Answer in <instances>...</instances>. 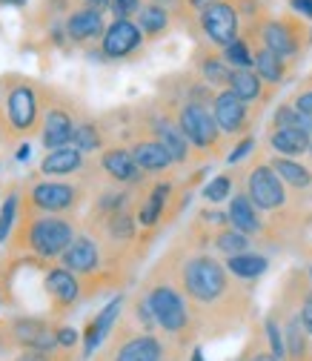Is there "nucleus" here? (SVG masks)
<instances>
[{
  "label": "nucleus",
  "instance_id": "f257e3e1",
  "mask_svg": "<svg viewBox=\"0 0 312 361\" xmlns=\"http://www.w3.org/2000/svg\"><path fill=\"white\" fill-rule=\"evenodd\" d=\"M181 287L198 307H212L230 293V269L212 255H192L181 267Z\"/></svg>",
  "mask_w": 312,
  "mask_h": 361
},
{
  "label": "nucleus",
  "instance_id": "f03ea898",
  "mask_svg": "<svg viewBox=\"0 0 312 361\" xmlns=\"http://www.w3.org/2000/svg\"><path fill=\"white\" fill-rule=\"evenodd\" d=\"M75 241V227L61 215H35L23 221V244L37 258H61Z\"/></svg>",
  "mask_w": 312,
  "mask_h": 361
},
{
  "label": "nucleus",
  "instance_id": "7ed1b4c3",
  "mask_svg": "<svg viewBox=\"0 0 312 361\" xmlns=\"http://www.w3.org/2000/svg\"><path fill=\"white\" fill-rule=\"evenodd\" d=\"M241 12L235 9L232 0H212L206 4L201 12H198V26H201V35L212 43L218 49H227L232 40L241 37Z\"/></svg>",
  "mask_w": 312,
  "mask_h": 361
},
{
  "label": "nucleus",
  "instance_id": "20e7f679",
  "mask_svg": "<svg viewBox=\"0 0 312 361\" xmlns=\"http://www.w3.org/2000/svg\"><path fill=\"white\" fill-rule=\"evenodd\" d=\"M255 35H258L261 47L278 52L287 61L295 58L304 49V43H312L309 40V29L298 18H266L255 29Z\"/></svg>",
  "mask_w": 312,
  "mask_h": 361
},
{
  "label": "nucleus",
  "instance_id": "39448f33",
  "mask_svg": "<svg viewBox=\"0 0 312 361\" xmlns=\"http://www.w3.org/2000/svg\"><path fill=\"white\" fill-rule=\"evenodd\" d=\"M177 126L187 135V141L192 144V149H201V152H212L218 149L220 144V126L212 115V106H204V104H195V101H184L177 106V115H175Z\"/></svg>",
  "mask_w": 312,
  "mask_h": 361
},
{
  "label": "nucleus",
  "instance_id": "423d86ee",
  "mask_svg": "<svg viewBox=\"0 0 312 361\" xmlns=\"http://www.w3.org/2000/svg\"><path fill=\"white\" fill-rule=\"evenodd\" d=\"M6 123L15 135H29L40 123V101L37 89L29 80L15 78L6 86Z\"/></svg>",
  "mask_w": 312,
  "mask_h": 361
},
{
  "label": "nucleus",
  "instance_id": "0eeeda50",
  "mask_svg": "<svg viewBox=\"0 0 312 361\" xmlns=\"http://www.w3.org/2000/svg\"><path fill=\"white\" fill-rule=\"evenodd\" d=\"M149 307H152V315H155V322L163 333L169 336H181L189 330V310H187V301L184 295L177 293L172 284H158L149 290L146 295Z\"/></svg>",
  "mask_w": 312,
  "mask_h": 361
},
{
  "label": "nucleus",
  "instance_id": "6e6552de",
  "mask_svg": "<svg viewBox=\"0 0 312 361\" xmlns=\"http://www.w3.org/2000/svg\"><path fill=\"white\" fill-rule=\"evenodd\" d=\"M244 192L249 195V201L261 212H275L287 204V184L273 169V164H255L247 175V190Z\"/></svg>",
  "mask_w": 312,
  "mask_h": 361
},
{
  "label": "nucleus",
  "instance_id": "1a4fd4ad",
  "mask_svg": "<svg viewBox=\"0 0 312 361\" xmlns=\"http://www.w3.org/2000/svg\"><path fill=\"white\" fill-rule=\"evenodd\" d=\"M144 40H146V35L138 26V20H132V18H115L106 26L104 37H101V52L109 61H126V58H132L135 52H141Z\"/></svg>",
  "mask_w": 312,
  "mask_h": 361
},
{
  "label": "nucleus",
  "instance_id": "9d476101",
  "mask_svg": "<svg viewBox=\"0 0 312 361\" xmlns=\"http://www.w3.org/2000/svg\"><path fill=\"white\" fill-rule=\"evenodd\" d=\"M29 204L35 212L43 215H61L80 204V187L61 184V180H40L29 190Z\"/></svg>",
  "mask_w": 312,
  "mask_h": 361
},
{
  "label": "nucleus",
  "instance_id": "9b49d317",
  "mask_svg": "<svg viewBox=\"0 0 312 361\" xmlns=\"http://www.w3.org/2000/svg\"><path fill=\"white\" fill-rule=\"evenodd\" d=\"M212 115L227 135H241L249 126V104H244L232 89H220L212 101Z\"/></svg>",
  "mask_w": 312,
  "mask_h": 361
},
{
  "label": "nucleus",
  "instance_id": "f8f14e48",
  "mask_svg": "<svg viewBox=\"0 0 312 361\" xmlns=\"http://www.w3.org/2000/svg\"><path fill=\"white\" fill-rule=\"evenodd\" d=\"M101 166L104 172L118 180V184H126V187H138L144 180V169L138 166V161L132 158V149H123V147H112V149H104L101 155Z\"/></svg>",
  "mask_w": 312,
  "mask_h": 361
},
{
  "label": "nucleus",
  "instance_id": "ddd939ff",
  "mask_svg": "<svg viewBox=\"0 0 312 361\" xmlns=\"http://www.w3.org/2000/svg\"><path fill=\"white\" fill-rule=\"evenodd\" d=\"M72 132H75V118L66 106H49L43 112V123H40V141L46 149H58L72 144Z\"/></svg>",
  "mask_w": 312,
  "mask_h": 361
},
{
  "label": "nucleus",
  "instance_id": "4468645a",
  "mask_svg": "<svg viewBox=\"0 0 312 361\" xmlns=\"http://www.w3.org/2000/svg\"><path fill=\"white\" fill-rule=\"evenodd\" d=\"M43 290L49 293L55 310H69L77 298H80V284H77V276L72 269H66L63 264L61 267H52L46 279H43Z\"/></svg>",
  "mask_w": 312,
  "mask_h": 361
},
{
  "label": "nucleus",
  "instance_id": "2eb2a0df",
  "mask_svg": "<svg viewBox=\"0 0 312 361\" xmlns=\"http://www.w3.org/2000/svg\"><path fill=\"white\" fill-rule=\"evenodd\" d=\"M61 264L66 269H72V273H77V276H89V273H95L98 264H101V250L92 238L75 235V241L61 255Z\"/></svg>",
  "mask_w": 312,
  "mask_h": 361
},
{
  "label": "nucleus",
  "instance_id": "dca6fc26",
  "mask_svg": "<svg viewBox=\"0 0 312 361\" xmlns=\"http://www.w3.org/2000/svg\"><path fill=\"white\" fill-rule=\"evenodd\" d=\"M63 29H66L69 40H75V43H89V40L104 37L106 23H104V15H101V12L83 9V6H80V9H75V12L66 18Z\"/></svg>",
  "mask_w": 312,
  "mask_h": 361
},
{
  "label": "nucleus",
  "instance_id": "f3484780",
  "mask_svg": "<svg viewBox=\"0 0 312 361\" xmlns=\"http://www.w3.org/2000/svg\"><path fill=\"white\" fill-rule=\"evenodd\" d=\"M152 132H155V138L166 147V152L172 155V161H175V164H187L192 144L187 141V135L181 132L177 121H169L166 115H158V118L152 121Z\"/></svg>",
  "mask_w": 312,
  "mask_h": 361
},
{
  "label": "nucleus",
  "instance_id": "a211bd4d",
  "mask_svg": "<svg viewBox=\"0 0 312 361\" xmlns=\"http://www.w3.org/2000/svg\"><path fill=\"white\" fill-rule=\"evenodd\" d=\"M227 215H230V227L241 230L244 235H261L263 224H261V209L249 201L247 192H235L230 198V207H227Z\"/></svg>",
  "mask_w": 312,
  "mask_h": 361
},
{
  "label": "nucleus",
  "instance_id": "6ab92c4d",
  "mask_svg": "<svg viewBox=\"0 0 312 361\" xmlns=\"http://www.w3.org/2000/svg\"><path fill=\"white\" fill-rule=\"evenodd\" d=\"M115 361H163V344L152 333L132 336L115 350Z\"/></svg>",
  "mask_w": 312,
  "mask_h": 361
},
{
  "label": "nucleus",
  "instance_id": "aec40b11",
  "mask_svg": "<svg viewBox=\"0 0 312 361\" xmlns=\"http://www.w3.org/2000/svg\"><path fill=\"white\" fill-rule=\"evenodd\" d=\"M195 66H198V75L201 80H206L212 89L220 86L227 89L230 86V78H232V66L227 63L224 55H218L215 49H198V58H195Z\"/></svg>",
  "mask_w": 312,
  "mask_h": 361
},
{
  "label": "nucleus",
  "instance_id": "412c9836",
  "mask_svg": "<svg viewBox=\"0 0 312 361\" xmlns=\"http://www.w3.org/2000/svg\"><path fill=\"white\" fill-rule=\"evenodd\" d=\"M83 152L75 147V144H66V147H58V149H49L46 158L40 161V172L43 175H75L83 169Z\"/></svg>",
  "mask_w": 312,
  "mask_h": 361
},
{
  "label": "nucleus",
  "instance_id": "4be33fe9",
  "mask_svg": "<svg viewBox=\"0 0 312 361\" xmlns=\"http://www.w3.org/2000/svg\"><path fill=\"white\" fill-rule=\"evenodd\" d=\"M132 158L138 161V166L144 172H163L169 169L175 161L172 155L166 152V147L158 141V138H146V141H135L132 144Z\"/></svg>",
  "mask_w": 312,
  "mask_h": 361
},
{
  "label": "nucleus",
  "instance_id": "5701e85b",
  "mask_svg": "<svg viewBox=\"0 0 312 361\" xmlns=\"http://www.w3.org/2000/svg\"><path fill=\"white\" fill-rule=\"evenodd\" d=\"M270 147L275 149V155H287V158H298L306 155L312 147V135L301 132V129H289V126H275L270 135Z\"/></svg>",
  "mask_w": 312,
  "mask_h": 361
},
{
  "label": "nucleus",
  "instance_id": "b1692460",
  "mask_svg": "<svg viewBox=\"0 0 312 361\" xmlns=\"http://www.w3.org/2000/svg\"><path fill=\"white\" fill-rule=\"evenodd\" d=\"M252 69L261 75L263 83H270V86H278L284 78H287V58H281L278 52L273 49H266L258 43V49H255V61H252Z\"/></svg>",
  "mask_w": 312,
  "mask_h": 361
},
{
  "label": "nucleus",
  "instance_id": "393cba45",
  "mask_svg": "<svg viewBox=\"0 0 312 361\" xmlns=\"http://www.w3.org/2000/svg\"><path fill=\"white\" fill-rule=\"evenodd\" d=\"M232 92L244 101V104H261L263 101V80L255 69H232V78H230V86Z\"/></svg>",
  "mask_w": 312,
  "mask_h": 361
},
{
  "label": "nucleus",
  "instance_id": "a878e982",
  "mask_svg": "<svg viewBox=\"0 0 312 361\" xmlns=\"http://www.w3.org/2000/svg\"><path fill=\"white\" fill-rule=\"evenodd\" d=\"M138 26L144 29L146 37H161L169 26H172V12L163 4H155V0H146L144 9L138 12Z\"/></svg>",
  "mask_w": 312,
  "mask_h": 361
},
{
  "label": "nucleus",
  "instance_id": "bb28decb",
  "mask_svg": "<svg viewBox=\"0 0 312 361\" xmlns=\"http://www.w3.org/2000/svg\"><path fill=\"white\" fill-rule=\"evenodd\" d=\"M270 164H273V169L281 175V180L289 190H309L312 187V172L301 161H292L287 155H275Z\"/></svg>",
  "mask_w": 312,
  "mask_h": 361
},
{
  "label": "nucleus",
  "instance_id": "cd10ccee",
  "mask_svg": "<svg viewBox=\"0 0 312 361\" xmlns=\"http://www.w3.org/2000/svg\"><path fill=\"white\" fill-rule=\"evenodd\" d=\"M266 267H270V261H266L263 255L258 252H241V255H232L227 258V269L230 276L241 279V281H255L266 273Z\"/></svg>",
  "mask_w": 312,
  "mask_h": 361
},
{
  "label": "nucleus",
  "instance_id": "c85d7f7f",
  "mask_svg": "<svg viewBox=\"0 0 312 361\" xmlns=\"http://www.w3.org/2000/svg\"><path fill=\"white\" fill-rule=\"evenodd\" d=\"M172 195V184L169 180H161V184L152 187V192L146 195V201L141 204V212H138V221L144 224V227H155L158 218L163 215V207Z\"/></svg>",
  "mask_w": 312,
  "mask_h": 361
},
{
  "label": "nucleus",
  "instance_id": "c756f323",
  "mask_svg": "<svg viewBox=\"0 0 312 361\" xmlns=\"http://www.w3.org/2000/svg\"><path fill=\"white\" fill-rule=\"evenodd\" d=\"M212 247H215L220 255L232 258V255L249 252V235H244V233L235 230V227H220V230L215 233V238H212Z\"/></svg>",
  "mask_w": 312,
  "mask_h": 361
},
{
  "label": "nucleus",
  "instance_id": "7c9ffc66",
  "mask_svg": "<svg viewBox=\"0 0 312 361\" xmlns=\"http://www.w3.org/2000/svg\"><path fill=\"white\" fill-rule=\"evenodd\" d=\"M306 336H309V333L304 330L301 319H298V315H292V319L287 322V330H284V338H287V355H289V361H301V358L306 355V350H309Z\"/></svg>",
  "mask_w": 312,
  "mask_h": 361
},
{
  "label": "nucleus",
  "instance_id": "2f4dec72",
  "mask_svg": "<svg viewBox=\"0 0 312 361\" xmlns=\"http://www.w3.org/2000/svg\"><path fill=\"white\" fill-rule=\"evenodd\" d=\"M72 144H75L80 152H95V149H101V144H104V138H101V129H98L95 123H89V121L75 123Z\"/></svg>",
  "mask_w": 312,
  "mask_h": 361
},
{
  "label": "nucleus",
  "instance_id": "473e14b6",
  "mask_svg": "<svg viewBox=\"0 0 312 361\" xmlns=\"http://www.w3.org/2000/svg\"><path fill=\"white\" fill-rule=\"evenodd\" d=\"M273 123H275V126L301 129V132L312 135V115H306V112L295 109L292 104H284V106H278V112H275V121H273Z\"/></svg>",
  "mask_w": 312,
  "mask_h": 361
},
{
  "label": "nucleus",
  "instance_id": "72a5a7b5",
  "mask_svg": "<svg viewBox=\"0 0 312 361\" xmlns=\"http://www.w3.org/2000/svg\"><path fill=\"white\" fill-rule=\"evenodd\" d=\"M224 58H227V63H230L232 69H252L255 52H252V47H249L247 37H238V40H232L230 47L224 49Z\"/></svg>",
  "mask_w": 312,
  "mask_h": 361
},
{
  "label": "nucleus",
  "instance_id": "f704fd0d",
  "mask_svg": "<svg viewBox=\"0 0 312 361\" xmlns=\"http://www.w3.org/2000/svg\"><path fill=\"white\" fill-rule=\"evenodd\" d=\"M106 230H109V238L115 241H129L135 235V221L126 209H118V212H109V221H106Z\"/></svg>",
  "mask_w": 312,
  "mask_h": 361
},
{
  "label": "nucleus",
  "instance_id": "c9c22d12",
  "mask_svg": "<svg viewBox=\"0 0 312 361\" xmlns=\"http://www.w3.org/2000/svg\"><path fill=\"white\" fill-rule=\"evenodd\" d=\"M230 192H232V178H230V175H218V178H212L209 184L204 187V198H206L209 204L227 201Z\"/></svg>",
  "mask_w": 312,
  "mask_h": 361
},
{
  "label": "nucleus",
  "instance_id": "e433bc0d",
  "mask_svg": "<svg viewBox=\"0 0 312 361\" xmlns=\"http://www.w3.org/2000/svg\"><path fill=\"white\" fill-rule=\"evenodd\" d=\"M120 310H123V295H118V298H112L98 315H95V324H98V330H101V336H106L109 330H112V324L118 322V315H120Z\"/></svg>",
  "mask_w": 312,
  "mask_h": 361
},
{
  "label": "nucleus",
  "instance_id": "4c0bfd02",
  "mask_svg": "<svg viewBox=\"0 0 312 361\" xmlns=\"http://www.w3.org/2000/svg\"><path fill=\"white\" fill-rule=\"evenodd\" d=\"M15 212H18V192L4 198V207H0V241H6L12 235V224H15Z\"/></svg>",
  "mask_w": 312,
  "mask_h": 361
},
{
  "label": "nucleus",
  "instance_id": "58836bf2",
  "mask_svg": "<svg viewBox=\"0 0 312 361\" xmlns=\"http://www.w3.org/2000/svg\"><path fill=\"white\" fill-rule=\"evenodd\" d=\"M266 338H270V353L275 358H284L287 355V338H284V333H281V327H278L275 319H266Z\"/></svg>",
  "mask_w": 312,
  "mask_h": 361
},
{
  "label": "nucleus",
  "instance_id": "ea45409f",
  "mask_svg": "<svg viewBox=\"0 0 312 361\" xmlns=\"http://www.w3.org/2000/svg\"><path fill=\"white\" fill-rule=\"evenodd\" d=\"M298 319L304 324V330L312 336V290L306 287L304 295H301V307H298Z\"/></svg>",
  "mask_w": 312,
  "mask_h": 361
},
{
  "label": "nucleus",
  "instance_id": "a19ab883",
  "mask_svg": "<svg viewBox=\"0 0 312 361\" xmlns=\"http://www.w3.org/2000/svg\"><path fill=\"white\" fill-rule=\"evenodd\" d=\"M144 9V0H112V12L115 18H132Z\"/></svg>",
  "mask_w": 312,
  "mask_h": 361
},
{
  "label": "nucleus",
  "instance_id": "79ce46f5",
  "mask_svg": "<svg viewBox=\"0 0 312 361\" xmlns=\"http://www.w3.org/2000/svg\"><path fill=\"white\" fill-rule=\"evenodd\" d=\"M104 341V336H101V330H98V324H95V319L86 324V338H83V355H92V350L98 347Z\"/></svg>",
  "mask_w": 312,
  "mask_h": 361
},
{
  "label": "nucleus",
  "instance_id": "37998d69",
  "mask_svg": "<svg viewBox=\"0 0 312 361\" xmlns=\"http://www.w3.org/2000/svg\"><path fill=\"white\" fill-rule=\"evenodd\" d=\"M292 106L301 109V112H306V115H312V86L298 89V92L292 95Z\"/></svg>",
  "mask_w": 312,
  "mask_h": 361
},
{
  "label": "nucleus",
  "instance_id": "c03bdc74",
  "mask_svg": "<svg viewBox=\"0 0 312 361\" xmlns=\"http://www.w3.org/2000/svg\"><path fill=\"white\" fill-rule=\"evenodd\" d=\"M252 147H255V138H252V135H247V138H241V144L230 152V158H227V161H230V164H241V161L252 152Z\"/></svg>",
  "mask_w": 312,
  "mask_h": 361
},
{
  "label": "nucleus",
  "instance_id": "a18cd8bd",
  "mask_svg": "<svg viewBox=\"0 0 312 361\" xmlns=\"http://www.w3.org/2000/svg\"><path fill=\"white\" fill-rule=\"evenodd\" d=\"M55 341H58V347H63V350H75L77 333H75L72 327H61V330H55Z\"/></svg>",
  "mask_w": 312,
  "mask_h": 361
},
{
  "label": "nucleus",
  "instance_id": "49530a36",
  "mask_svg": "<svg viewBox=\"0 0 312 361\" xmlns=\"http://www.w3.org/2000/svg\"><path fill=\"white\" fill-rule=\"evenodd\" d=\"M15 361H61L52 350H26V353H20Z\"/></svg>",
  "mask_w": 312,
  "mask_h": 361
},
{
  "label": "nucleus",
  "instance_id": "de8ad7c7",
  "mask_svg": "<svg viewBox=\"0 0 312 361\" xmlns=\"http://www.w3.org/2000/svg\"><path fill=\"white\" fill-rule=\"evenodd\" d=\"M289 9L306 20H312V0H289Z\"/></svg>",
  "mask_w": 312,
  "mask_h": 361
},
{
  "label": "nucleus",
  "instance_id": "09e8293b",
  "mask_svg": "<svg viewBox=\"0 0 312 361\" xmlns=\"http://www.w3.org/2000/svg\"><path fill=\"white\" fill-rule=\"evenodd\" d=\"M80 6L83 9H95V12H106V9H112V0H80Z\"/></svg>",
  "mask_w": 312,
  "mask_h": 361
},
{
  "label": "nucleus",
  "instance_id": "8fccbe9b",
  "mask_svg": "<svg viewBox=\"0 0 312 361\" xmlns=\"http://www.w3.org/2000/svg\"><path fill=\"white\" fill-rule=\"evenodd\" d=\"M241 361H278L273 353H263V350H255V353H249V355H244Z\"/></svg>",
  "mask_w": 312,
  "mask_h": 361
},
{
  "label": "nucleus",
  "instance_id": "3c124183",
  "mask_svg": "<svg viewBox=\"0 0 312 361\" xmlns=\"http://www.w3.org/2000/svg\"><path fill=\"white\" fill-rule=\"evenodd\" d=\"M187 4V9H192V12H201L206 4H212V0H184Z\"/></svg>",
  "mask_w": 312,
  "mask_h": 361
},
{
  "label": "nucleus",
  "instance_id": "603ef678",
  "mask_svg": "<svg viewBox=\"0 0 312 361\" xmlns=\"http://www.w3.org/2000/svg\"><path fill=\"white\" fill-rule=\"evenodd\" d=\"M29 152H32V149H29V144H23V147H18V155H15V158H18V161H26V158H29Z\"/></svg>",
  "mask_w": 312,
  "mask_h": 361
},
{
  "label": "nucleus",
  "instance_id": "864d4df0",
  "mask_svg": "<svg viewBox=\"0 0 312 361\" xmlns=\"http://www.w3.org/2000/svg\"><path fill=\"white\" fill-rule=\"evenodd\" d=\"M0 4H9V6H23L26 0H0Z\"/></svg>",
  "mask_w": 312,
  "mask_h": 361
},
{
  "label": "nucleus",
  "instance_id": "5fc2aeb1",
  "mask_svg": "<svg viewBox=\"0 0 312 361\" xmlns=\"http://www.w3.org/2000/svg\"><path fill=\"white\" fill-rule=\"evenodd\" d=\"M155 4H163V6H177L181 0H155Z\"/></svg>",
  "mask_w": 312,
  "mask_h": 361
},
{
  "label": "nucleus",
  "instance_id": "6e6d98bb",
  "mask_svg": "<svg viewBox=\"0 0 312 361\" xmlns=\"http://www.w3.org/2000/svg\"><path fill=\"white\" fill-rule=\"evenodd\" d=\"M192 361H204V353H201V350H198V347H195V350H192Z\"/></svg>",
  "mask_w": 312,
  "mask_h": 361
},
{
  "label": "nucleus",
  "instance_id": "4d7b16f0",
  "mask_svg": "<svg viewBox=\"0 0 312 361\" xmlns=\"http://www.w3.org/2000/svg\"><path fill=\"white\" fill-rule=\"evenodd\" d=\"M309 40H312V26H309Z\"/></svg>",
  "mask_w": 312,
  "mask_h": 361
},
{
  "label": "nucleus",
  "instance_id": "13d9d810",
  "mask_svg": "<svg viewBox=\"0 0 312 361\" xmlns=\"http://www.w3.org/2000/svg\"><path fill=\"white\" fill-rule=\"evenodd\" d=\"M306 155H309V158H312V147H309V152H306Z\"/></svg>",
  "mask_w": 312,
  "mask_h": 361
},
{
  "label": "nucleus",
  "instance_id": "bf43d9fd",
  "mask_svg": "<svg viewBox=\"0 0 312 361\" xmlns=\"http://www.w3.org/2000/svg\"><path fill=\"white\" fill-rule=\"evenodd\" d=\"M309 276H312V267H309Z\"/></svg>",
  "mask_w": 312,
  "mask_h": 361
}]
</instances>
